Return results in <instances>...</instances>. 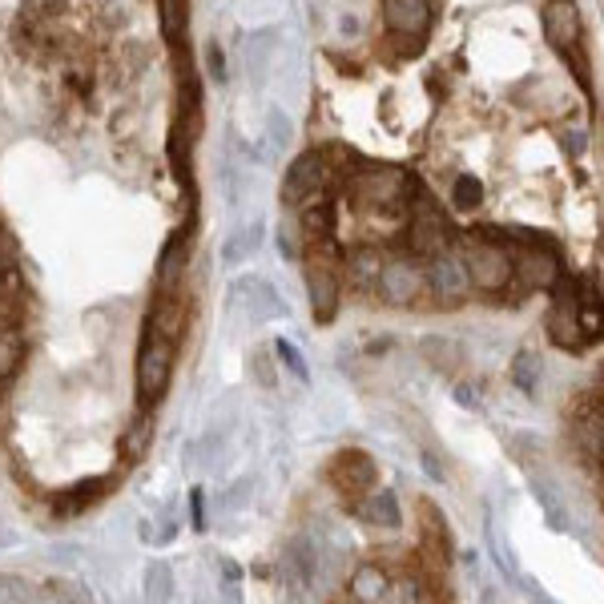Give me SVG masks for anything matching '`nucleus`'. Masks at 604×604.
Masks as SVG:
<instances>
[{
  "label": "nucleus",
  "mask_w": 604,
  "mask_h": 604,
  "mask_svg": "<svg viewBox=\"0 0 604 604\" xmlns=\"http://www.w3.org/2000/svg\"><path fill=\"white\" fill-rule=\"evenodd\" d=\"M463 263H468V275H472V290H484V294H499L516 282V258L508 246H499L492 238H463Z\"/></svg>",
  "instance_id": "f257e3e1"
},
{
  "label": "nucleus",
  "mask_w": 604,
  "mask_h": 604,
  "mask_svg": "<svg viewBox=\"0 0 604 604\" xmlns=\"http://www.w3.org/2000/svg\"><path fill=\"white\" fill-rule=\"evenodd\" d=\"M173 375V339H166L161 330H145L142 351H137V395H142V408H154Z\"/></svg>",
  "instance_id": "f03ea898"
},
{
  "label": "nucleus",
  "mask_w": 604,
  "mask_h": 604,
  "mask_svg": "<svg viewBox=\"0 0 604 604\" xmlns=\"http://www.w3.org/2000/svg\"><path fill=\"white\" fill-rule=\"evenodd\" d=\"M423 275H427V290H432V299L439 306H460L463 294L472 290V275H468L460 246H444L439 254H432Z\"/></svg>",
  "instance_id": "7ed1b4c3"
},
{
  "label": "nucleus",
  "mask_w": 604,
  "mask_h": 604,
  "mask_svg": "<svg viewBox=\"0 0 604 604\" xmlns=\"http://www.w3.org/2000/svg\"><path fill=\"white\" fill-rule=\"evenodd\" d=\"M306 294H311V315L315 323L327 327L330 318L339 315V299H342V282H339V270L330 263L323 246L311 254V263H306Z\"/></svg>",
  "instance_id": "20e7f679"
},
{
  "label": "nucleus",
  "mask_w": 604,
  "mask_h": 604,
  "mask_svg": "<svg viewBox=\"0 0 604 604\" xmlns=\"http://www.w3.org/2000/svg\"><path fill=\"white\" fill-rule=\"evenodd\" d=\"M347 190H351V197H355L359 206H367V210H395L399 197H403V190H408V182H403V173L379 166V170H359Z\"/></svg>",
  "instance_id": "39448f33"
},
{
  "label": "nucleus",
  "mask_w": 604,
  "mask_h": 604,
  "mask_svg": "<svg viewBox=\"0 0 604 604\" xmlns=\"http://www.w3.org/2000/svg\"><path fill=\"white\" fill-rule=\"evenodd\" d=\"M375 290H379V299L387 302V306H411V302L427 290V275H423L420 263H411V258H395V263L383 266Z\"/></svg>",
  "instance_id": "423d86ee"
},
{
  "label": "nucleus",
  "mask_w": 604,
  "mask_h": 604,
  "mask_svg": "<svg viewBox=\"0 0 604 604\" xmlns=\"http://www.w3.org/2000/svg\"><path fill=\"white\" fill-rule=\"evenodd\" d=\"M408 242H411V254H420V258H432V254H439L444 246H451L444 214L432 206V197H420V202L411 206Z\"/></svg>",
  "instance_id": "0eeeda50"
},
{
  "label": "nucleus",
  "mask_w": 604,
  "mask_h": 604,
  "mask_svg": "<svg viewBox=\"0 0 604 604\" xmlns=\"http://www.w3.org/2000/svg\"><path fill=\"white\" fill-rule=\"evenodd\" d=\"M323 185H327V158L323 154H302V158L290 161L287 178H282V202L302 206L306 197L323 194Z\"/></svg>",
  "instance_id": "6e6552de"
},
{
  "label": "nucleus",
  "mask_w": 604,
  "mask_h": 604,
  "mask_svg": "<svg viewBox=\"0 0 604 604\" xmlns=\"http://www.w3.org/2000/svg\"><path fill=\"white\" fill-rule=\"evenodd\" d=\"M330 484L347 492V496H367L371 487H375V460H371L367 451H359V447H347L330 463Z\"/></svg>",
  "instance_id": "1a4fd4ad"
},
{
  "label": "nucleus",
  "mask_w": 604,
  "mask_h": 604,
  "mask_svg": "<svg viewBox=\"0 0 604 604\" xmlns=\"http://www.w3.org/2000/svg\"><path fill=\"white\" fill-rule=\"evenodd\" d=\"M548 339L560 347V351H580L584 347V327L577 318V299H572V282L556 290V302H552L548 315Z\"/></svg>",
  "instance_id": "9d476101"
},
{
  "label": "nucleus",
  "mask_w": 604,
  "mask_h": 604,
  "mask_svg": "<svg viewBox=\"0 0 604 604\" xmlns=\"http://www.w3.org/2000/svg\"><path fill=\"white\" fill-rule=\"evenodd\" d=\"M383 25L395 37L420 40L432 28V4L427 0H383Z\"/></svg>",
  "instance_id": "9b49d317"
},
{
  "label": "nucleus",
  "mask_w": 604,
  "mask_h": 604,
  "mask_svg": "<svg viewBox=\"0 0 604 604\" xmlns=\"http://www.w3.org/2000/svg\"><path fill=\"white\" fill-rule=\"evenodd\" d=\"M516 258V278L524 282V287H556V278H560V258H556V250L552 246H524V250H512Z\"/></svg>",
  "instance_id": "f8f14e48"
},
{
  "label": "nucleus",
  "mask_w": 604,
  "mask_h": 604,
  "mask_svg": "<svg viewBox=\"0 0 604 604\" xmlns=\"http://www.w3.org/2000/svg\"><path fill=\"white\" fill-rule=\"evenodd\" d=\"M544 33H548L552 49H560L568 53L572 45L580 40V13L572 0H548V9H544Z\"/></svg>",
  "instance_id": "ddd939ff"
},
{
  "label": "nucleus",
  "mask_w": 604,
  "mask_h": 604,
  "mask_svg": "<svg viewBox=\"0 0 604 604\" xmlns=\"http://www.w3.org/2000/svg\"><path fill=\"white\" fill-rule=\"evenodd\" d=\"M149 327L161 330L166 339L178 342V335L185 330V299H182V290H178V287L161 290L158 287V299H154V311H149Z\"/></svg>",
  "instance_id": "4468645a"
},
{
  "label": "nucleus",
  "mask_w": 604,
  "mask_h": 604,
  "mask_svg": "<svg viewBox=\"0 0 604 604\" xmlns=\"http://www.w3.org/2000/svg\"><path fill=\"white\" fill-rule=\"evenodd\" d=\"M572 435H577L580 451L589 460H604V408L601 403H584L572 415Z\"/></svg>",
  "instance_id": "2eb2a0df"
},
{
  "label": "nucleus",
  "mask_w": 604,
  "mask_h": 604,
  "mask_svg": "<svg viewBox=\"0 0 604 604\" xmlns=\"http://www.w3.org/2000/svg\"><path fill=\"white\" fill-rule=\"evenodd\" d=\"M299 222H302V234L311 238V242H327L335 234V206L327 202V194L306 197L299 206Z\"/></svg>",
  "instance_id": "dca6fc26"
},
{
  "label": "nucleus",
  "mask_w": 604,
  "mask_h": 604,
  "mask_svg": "<svg viewBox=\"0 0 604 604\" xmlns=\"http://www.w3.org/2000/svg\"><path fill=\"white\" fill-rule=\"evenodd\" d=\"M391 596V577L383 572L379 565H359L355 577H351V601L375 604Z\"/></svg>",
  "instance_id": "f3484780"
},
{
  "label": "nucleus",
  "mask_w": 604,
  "mask_h": 604,
  "mask_svg": "<svg viewBox=\"0 0 604 604\" xmlns=\"http://www.w3.org/2000/svg\"><path fill=\"white\" fill-rule=\"evenodd\" d=\"M185 258H190V238L178 234L166 242V250H161V258H158V287L161 290H170L182 282L185 275Z\"/></svg>",
  "instance_id": "a211bd4d"
},
{
  "label": "nucleus",
  "mask_w": 604,
  "mask_h": 604,
  "mask_svg": "<svg viewBox=\"0 0 604 604\" xmlns=\"http://www.w3.org/2000/svg\"><path fill=\"white\" fill-rule=\"evenodd\" d=\"M363 512H367L371 524L387 528V532H395V528L403 524V512H399V499H395V492H387V487H371L367 492V504H363Z\"/></svg>",
  "instance_id": "6ab92c4d"
},
{
  "label": "nucleus",
  "mask_w": 604,
  "mask_h": 604,
  "mask_svg": "<svg viewBox=\"0 0 604 604\" xmlns=\"http://www.w3.org/2000/svg\"><path fill=\"white\" fill-rule=\"evenodd\" d=\"M383 266H387V258H383L375 246H355L351 254H347V275H351V282H359V287L379 282Z\"/></svg>",
  "instance_id": "aec40b11"
},
{
  "label": "nucleus",
  "mask_w": 604,
  "mask_h": 604,
  "mask_svg": "<svg viewBox=\"0 0 604 604\" xmlns=\"http://www.w3.org/2000/svg\"><path fill=\"white\" fill-rule=\"evenodd\" d=\"M258 246H263V226L254 222V226H246V230L230 234V242L222 246V263L226 266H242Z\"/></svg>",
  "instance_id": "412c9836"
},
{
  "label": "nucleus",
  "mask_w": 604,
  "mask_h": 604,
  "mask_svg": "<svg viewBox=\"0 0 604 604\" xmlns=\"http://www.w3.org/2000/svg\"><path fill=\"white\" fill-rule=\"evenodd\" d=\"M21 355H25V342H21V330L0 327V383H4L16 367H21Z\"/></svg>",
  "instance_id": "4be33fe9"
},
{
  "label": "nucleus",
  "mask_w": 604,
  "mask_h": 604,
  "mask_svg": "<svg viewBox=\"0 0 604 604\" xmlns=\"http://www.w3.org/2000/svg\"><path fill=\"white\" fill-rule=\"evenodd\" d=\"M451 202H456L460 210H475V206L484 202V185L475 182L472 173H460V178H456V185H451Z\"/></svg>",
  "instance_id": "5701e85b"
},
{
  "label": "nucleus",
  "mask_w": 604,
  "mask_h": 604,
  "mask_svg": "<svg viewBox=\"0 0 604 604\" xmlns=\"http://www.w3.org/2000/svg\"><path fill=\"white\" fill-rule=\"evenodd\" d=\"M161 9V33H166V40H178L185 28V0H158Z\"/></svg>",
  "instance_id": "b1692460"
},
{
  "label": "nucleus",
  "mask_w": 604,
  "mask_h": 604,
  "mask_svg": "<svg viewBox=\"0 0 604 604\" xmlns=\"http://www.w3.org/2000/svg\"><path fill=\"white\" fill-rule=\"evenodd\" d=\"M275 351H278V359H282V367H287L290 375H294V379H299V383L311 379V371H306V359H302V351L294 347V342L282 339V342L275 347Z\"/></svg>",
  "instance_id": "393cba45"
},
{
  "label": "nucleus",
  "mask_w": 604,
  "mask_h": 604,
  "mask_svg": "<svg viewBox=\"0 0 604 604\" xmlns=\"http://www.w3.org/2000/svg\"><path fill=\"white\" fill-rule=\"evenodd\" d=\"M512 379L520 383V387H524L528 395H532V391L540 387V363H536L532 355H528V351L512 363Z\"/></svg>",
  "instance_id": "a878e982"
},
{
  "label": "nucleus",
  "mask_w": 604,
  "mask_h": 604,
  "mask_svg": "<svg viewBox=\"0 0 604 604\" xmlns=\"http://www.w3.org/2000/svg\"><path fill=\"white\" fill-rule=\"evenodd\" d=\"M149 435H154V427H149V415H137L133 420V427H130V439H125V456H142L145 451V444H149Z\"/></svg>",
  "instance_id": "bb28decb"
},
{
  "label": "nucleus",
  "mask_w": 604,
  "mask_h": 604,
  "mask_svg": "<svg viewBox=\"0 0 604 604\" xmlns=\"http://www.w3.org/2000/svg\"><path fill=\"white\" fill-rule=\"evenodd\" d=\"M0 278H16V242L4 226H0Z\"/></svg>",
  "instance_id": "cd10ccee"
},
{
  "label": "nucleus",
  "mask_w": 604,
  "mask_h": 604,
  "mask_svg": "<svg viewBox=\"0 0 604 604\" xmlns=\"http://www.w3.org/2000/svg\"><path fill=\"white\" fill-rule=\"evenodd\" d=\"M190 508H194V528H206V508H202V492L190 496Z\"/></svg>",
  "instance_id": "c85d7f7f"
},
{
  "label": "nucleus",
  "mask_w": 604,
  "mask_h": 604,
  "mask_svg": "<svg viewBox=\"0 0 604 604\" xmlns=\"http://www.w3.org/2000/svg\"><path fill=\"white\" fill-rule=\"evenodd\" d=\"M565 149L568 154H584V133H565Z\"/></svg>",
  "instance_id": "c756f323"
}]
</instances>
